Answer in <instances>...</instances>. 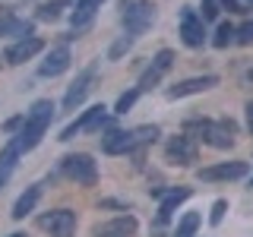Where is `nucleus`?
Wrapping results in <instances>:
<instances>
[{
	"label": "nucleus",
	"instance_id": "obj_1",
	"mask_svg": "<svg viewBox=\"0 0 253 237\" xmlns=\"http://www.w3.org/2000/svg\"><path fill=\"white\" fill-rule=\"evenodd\" d=\"M51 117H54V101H35L29 111V117H26V123H22V130H19V136H16V142H19V149L22 152H29V149H35L38 142H42L44 136V130H47V123H51Z\"/></svg>",
	"mask_w": 253,
	"mask_h": 237
},
{
	"label": "nucleus",
	"instance_id": "obj_2",
	"mask_svg": "<svg viewBox=\"0 0 253 237\" xmlns=\"http://www.w3.org/2000/svg\"><path fill=\"white\" fill-rule=\"evenodd\" d=\"M184 136L203 139L215 149H231L234 146V123L231 120H187Z\"/></svg>",
	"mask_w": 253,
	"mask_h": 237
},
{
	"label": "nucleus",
	"instance_id": "obj_3",
	"mask_svg": "<svg viewBox=\"0 0 253 237\" xmlns=\"http://www.w3.org/2000/svg\"><path fill=\"white\" fill-rule=\"evenodd\" d=\"M158 126H136V130H111L105 139H101V149L108 155H126L133 149L146 146V142H155Z\"/></svg>",
	"mask_w": 253,
	"mask_h": 237
},
{
	"label": "nucleus",
	"instance_id": "obj_4",
	"mask_svg": "<svg viewBox=\"0 0 253 237\" xmlns=\"http://www.w3.org/2000/svg\"><path fill=\"white\" fill-rule=\"evenodd\" d=\"M155 22V6L139 0V3H126L124 0V26H126V35L139 38L146 29H152Z\"/></svg>",
	"mask_w": 253,
	"mask_h": 237
},
{
	"label": "nucleus",
	"instance_id": "obj_5",
	"mask_svg": "<svg viewBox=\"0 0 253 237\" xmlns=\"http://www.w3.org/2000/svg\"><path fill=\"white\" fill-rule=\"evenodd\" d=\"M63 174H67L70 180H76V184H83V187H92L95 180H98V168H95L92 155H85V152H76V155L63 158Z\"/></svg>",
	"mask_w": 253,
	"mask_h": 237
},
{
	"label": "nucleus",
	"instance_id": "obj_6",
	"mask_svg": "<svg viewBox=\"0 0 253 237\" xmlns=\"http://www.w3.org/2000/svg\"><path fill=\"white\" fill-rule=\"evenodd\" d=\"M38 225H42L51 237H73V231H76V212L54 209V212H47V215H42Z\"/></svg>",
	"mask_w": 253,
	"mask_h": 237
},
{
	"label": "nucleus",
	"instance_id": "obj_7",
	"mask_svg": "<svg viewBox=\"0 0 253 237\" xmlns=\"http://www.w3.org/2000/svg\"><path fill=\"white\" fill-rule=\"evenodd\" d=\"M105 120H108V108L105 105H95V108L85 111L76 123H70L67 130L60 133V139H73L76 133H95V130H101V126H105Z\"/></svg>",
	"mask_w": 253,
	"mask_h": 237
},
{
	"label": "nucleus",
	"instance_id": "obj_8",
	"mask_svg": "<svg viewBox=\"0 0 253 237\" xmlns=\"http://www.w3.org/2000/svg\"><path fill=\"white\" fill-rule=\"evenodd\" d=\"M165 158H168V164L190 168V164L196 161V142L190 136H174V139H168V146H165Z\"/></svg>",
	"mask_w": 253,
	"mask_h": 237
},
{
	"label": "nucleus",
	"instance_id": "obj_9",
	"mask_svg": "<svg viewBox=\"0 0 253 237\" xmlns=\"http://www.w3.org/2000/svg\"><path fill=\"white\" fill-rule=\"evenodd\" d=\"M180 38L187 47H203L206 41V29H203V16H196L193 10L180 13Z\"/></svg>",
	"mask_w": 253,
	"mask_h": 237
},
{
	"label": "nucleus",
	"instance_id": "obj_10",
	"mask_svg": "<svg viewBox=\"0 0 253 237\" xmlns=\"http://www.w3.org/2000/svg\"><path fill=\"white\" fill-rule=\"evenodd\" d=\"M92 79H95V67L83 70V73L76 76V82L67 89V95H63V108H67V111H76V105H83L85 95H89V89H92Z\"/></svg>",
	"mask_w": 253,
	"mask_h": 237
},
{
	"label": "nucleus",
	"instance_id": "obj_11",
	"mask_svg": "<svg viewBox=\"0 0 253 237\" xmlns=\"http://www.w3.org/2000/svg\"><path fill=\"white\" fill-rule=\"evenodd\" d=\"M42 47H44L42 38L29 35V38H22V41H16V44L6 47V54H3V57H6V63H13V67H16V63H26V60H32L38 51H42Z\"/></svg>",
	"mask_w": 253,
	"mask_h": 237
},
{
	"label": "nucleus",
	"instance_id": "obj_12",
	"mask_svg": "<svg viewBox=\"0 0 253 237\" xmlns=\"http://www.w3.org/2000/svg\"><path fill=\"white\" fill-rule=\"evenodd\" d=\"M171 67H174V54H171V51H158V54H155V60H152V67H149L146 73H142V79H139V92L152 89V85H155L165 73H168Z\"/></svg>",
	"mask_w": 253,
	"mask_h": 237
},
{
	"label": "nucleus",
	"instance_id": "obj_13",
	"mask_svg": "<svg viewBox=\"0 0 253 237\" xmlns=\"http://www.w3.org/2000/svg\"><path fill=\"white\" fill-rule=\"evenodd\" d=\"M247 174V161H225V164H215V168H203L200 171V180H237Z\"/></svg>",
	"mask_w": 253,
	"mask_h": 237
},
{
	"label": "nucleus",
	"instance_id": "obj_14",
	"mask_svg": "<svg viewBox=\"0 0 253 237\" xmlns=\"http://www.w3.org/2000/svg\"><path fill=\"white\" fill-rule=\"evenodd\" d=\"M218 85V76H193V79H184V82L171 85L168 89V98H187V95H196V92H206Z\"/></svg>",
	"mask_w": 253,
	"mask_h": 237
},
{
	"label": "nucleus",
	"instance_id": "obj_15",
	"mask_svg": "<svg viewBox=\"0 0 253 237\" xmlns=\"http://www.w3.org/2000/svg\"><path fill=\"white\" fill-rule=\"evenodd\" d=\"M133 231H136V218L121 215V218L108 221V225H98L95 228V237H130Z\"/></svg>",
	"mask_w": 253,
	"mask_h": 237
},
{
	"label": "nucleus",
	"instance_id": "obj_16",
	"mask_svg": "<svg viewBox=\"0 0 253 237\" xmlns=\"http://www.w3.org/2000/svg\"><path fill=\"white\" fill-rule=\"evenodd\" d=\"M67 67H70V51L60 44V47H54V51L47 54V60L38 67V73H42V76H60Z\"/></svg>",
	"mask_w": 253,
	"mask_h": 237
},
{
	"label": "nucleus",
	"instance_id": "obj_17",
	"mask_svg": "<svg viewBox=\"0 0 253 237\" xmlns=\"http://www.w3.org/2000/svg\"><path fill=\"white\" fill-rule=\"evenodd\" d=\"M38 199H42V187H29L26 193H22L19 199L13 202V218H16V221H19V218H26L29 212L38 205Z\"/></svg>",
	"mask_w": 253,
	"mask_h": 237
},
{
	"label": "nucleus",
	"instance_id": "obj_18",
	"mask_svg": "<svg viewBox=\"0 0 253 237\" xmlns=\"http://www.w3.org/2000/svg\"><path fill=\"white\" fill-rule=\"evenodd\" d=\"M98 6H101V0H76V10H73V29H85V26H89Z\"/></svg>",
	"mask_w": 253,
	"mask_h": 237
},
{
	"label": "nucleus",
	"instance_id": "obj_19",
	"mask_svg": "<svg viewBox=\"0 0 253 237\" xmlns=\"http://www.w3.org/2000/svg\"><path fill=\"white\" fill-rule=\"evenodd\" d=\"M190 196V190L187 187H180V190H171L168 196H165V202H162V209H158V221H168L171 215H174V209H177L180 202H184Z\"/></svg>",
	"mask_w": 253,
	"mask_h": 237
},
{
	"label": "nucleus",
	"instance_id": "obj_20",
	"mask_svg": "<svg viewBox=\"0 0 253 237\" xmlns=\"http://www.w3.org/2000/svg\"><path fill=\"white\" fill-rule=\"evenodd\" d=\"M22 155V149H19V142H10V146L3 149V152H0V174H6V177H10V171L16 168V158Z\"/></svg>",
	"mask_w": 253,
	"mask_h": 237
},
{
	"label": "nucleus",
	"instance_id": "obj_21",
	"mask_svg": "<svg viewBox=\"0 0 253 237\" xmlns=\"http://www.w3.org/2000/svg\"><path fill=\"white\" fill-rule=\"evenodd\" d=\"M0 35H22V38H29V35H32V22H22V19H0Z\"/></svg>",
	"mask_w": 253,
	"mask_h": 237
},
{
	"label": "nucleus",
	"instance_id": "obj_22",
	"mask_svg": "<svg viewBox=\"0 0 253 237\" xmlns=\"http://www.w3.org/2000/svg\"><path fill=\"white\" fill-rule=\"evenodd\" d=\"M200 228V215L196 212H187L184 218H180V225H177V234L174 237H193V231Z\"/></svg>",
	"mask_w": 253,
	"mask_h": 237
},
{
	"label": "nucleus",
	"instance_id": "obj_23",
	"mask_svg": "<svg viewBox=\"0 0 253 237\" xmlns=\"http://www.w3.org/2000/svg\"><path fill=\"white\" fill-rule=\"evenodd\" d=\"M231 41H234V26H231V22H221V26L215 29V38H212V44H215V47H228Z\"/></svg>",
	"mask_w": 253,
	"mask_h": 237
},
{
	"label": "nucleus",
	"instance_id": "obj_24",
	"mask_svg": "<svg viewBox=\"0 0 253 237\" xmlns=\"http://www.w3.org/2000/svg\"><path fill=\"white\" fill-rule=\"evenodd\" d=\"M133 41H136V38H133V35H124V38H117V41H114V44H111V51H108V57H111V60H117V57H124V54H126V51H130V47H133Z\"/></svg>",
	"mask_w": 253,
	"mask_h": 237
},
{
	"label": "nucleus",
	"instance_id": "obj_25",
	"mask_svg": "<svg viewBox=\"0 0 253 237\" xmlns=\"http://www.w3.org/2000/svg\"><path fill=\"white\" fill-rule=\"evenodd\" d=\"M139 98V89H130V92H124L121 98H117V105H114V114H126V111L133 108V101Z\"/></svg>",
	"mask_w": 253,
	"mask_h": 237
},
{
	"label": "nucleus",
	"instance_id": "obj_26",
	"mask_svg": "<svg viewBox=\"0 0 253 237\" xmlns=\"http://www.w3.org/2000/svg\"><path fill=\"white\" fill-rule=\"evenodd\" d=\"M234 41L237 44H253V19L244 22L241 29H234Z\"/></svg>",
	"mask_w": 253,
	"mask_h": 237
},
{
	"label": "nucleus",
	"instance_id": "obj_27",
	"mask_svg": "<svg viewBox=\"0 0 253 237\" xmlns=\"http://www.w3.org/2000/svg\"><path fill=\"white\" fill-rule=\"evenodd\" d=\"M63 10V0H54V3H44L42 10H38V19H57Z\"/></svg>",
	"mask_w": 253,
	"mask_h": 237
},
{
	"label": "nucleus",
	"instance_id": "obj_28",
	"mask_svg": "<svg viewBox=\"0 0 253 237\" xmlns=\"http://www.w3.org/2000/svg\"><path fill=\"white\" fill-rule=\"evenodd\" d=\"M225 209H228V202H225V199H218L215 205H212V215H209L212 225H221V215H225Z\"/></svg>",
	"mask_w": 253,
	"mask_h": 237
},
{
	"label": "nucleus",
	"instance_id": "obj_29",
	"mask_svg": "<svg viewBox=\"0 0 253 237\" xmlns=\"http://www.w3.org/2000/svg\"><path fill=\"white\" fill-rule=\"evenodd\" d=\"M218 16V0H203V19H215Z\"/></svg>",
	"mask_w": 253,
	"mask_h": 237
},
{
	"label": "nucleus",
	"instance_id": "obj_30",
	"mask_svg": "<svg viewBox=\"0 0 253 237\" xmlns=\"http://www.w3.org/2000/svg\"><path fill=\"white\" fill-rule=\"evenodd\" d=\"M221 6H225L228 13H247V10H244V3H241V0H221Z\"/></svg>",
	"mask_w": 253,
	"mask_h": 237
},
{
	"label": "nucleus",
	"instance_id": "obj_31",
	"mask_svg": "<svg viewBox=\"0 0 253 237\" xmlns=\"http://www.w3.org/2000/svg\"><path fill=\"white\" fill-rule=\"evenodd\" d=\"M19 123H26V117H13V120H6V126H3V130H6V133H13Z\"/></svg>",
	"mask_w": 253,
	"mask_h": 237
},
{
	"label": "nucleus",
	"instance_id": "obj_32",
	"mask_svg": "<svg viewBox=\"0 0 253 237\" xmlns=\"http://www.w3.org/2000/svg\"><path fill=\"white\" fill-rule=\"evenodd\" d=\"M247 126H250V133H253V101L247 105Z\"/></svg>",
	"mask_w": 253,
	"mask_h": 237
},
{
	"label": "nucleus",
	"instance_id": "obj_33",
	"mask_svg": "<svg viewBox=\"0 0 253 237\" xmlns=\"http://www.w3.org/2000/svg\"><path fill=\"white\" fill-rule=\"evenodd\" d=\"M244 79H247V82L253 85V70H247V76H244Z\"/></svg>",
	"mask_w": 253,
	"mask_h": 237
},
{
	"label": "nucleus",
	"instance_id": "obj_34",
	"mask_svg": "<svg viewBox=\"0 0 253 237\" xmlns=\"http://www.w3.org/2000/svg\"><path fill=\"white\" fill-rule=\"evenodd\" d=\"M3 180H6V174H0V184H3Z\"/></svg>",
	"mask_w": 253,
	"mask_h": 237
},
{
	"label": "nucleus",
	"instance_id": "obj_35",
	"mask_svg": "<svg viewBox=\"0 0 253 237\" xmlns=\"http://www.w3.org/2000/svg\"><path fill=\"white\" fill-rule=\"evenodd\" d=\"M10 237H26V234H10Z\"/></svg>",
	"mask_w": 253,
	"mask_h": 237
},
{
	"label": "nucleus",
	"instance_id": "obj_36",
	"mask_svg": "<svg viewBox=\"0 0 253 237\" xmlns=\"http://www.w3.org/2000/svg\"><path fill=\"white\" fill-rule=\"evenodd\" d=\"M247 3H253V0H247Z\"/></svg>",
	"mask_w": 253,
	"mask_h": 237
},
{
	"label": "nucleus",
	"instance_id": "obj_37",
	"mask_svg": "<svg viewBox=\"0 0 253 237\" xmlns=\"http://www.w3.org/2000/svg\"><path fill=\"white\" fill-rule=\"evenodd\" d=\"M250 187H253V180H250Z\"/></svg>",
	"mask_w": 253,
	"mask_h": 237
}]
</instances>
